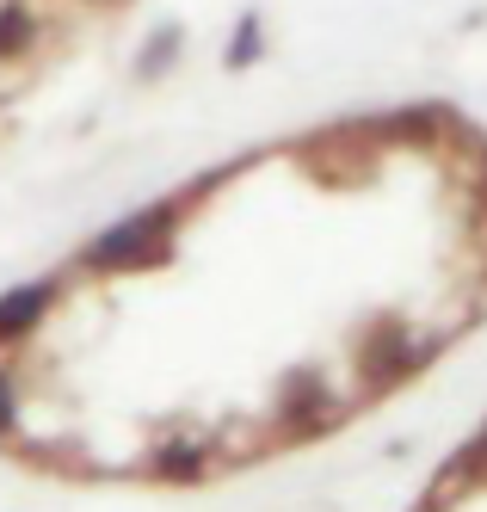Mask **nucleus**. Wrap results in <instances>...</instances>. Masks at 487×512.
I'll list each match as a JSON object with an SVG mask.
<instances>
[{
	"instance_id": "6",
	"label": "nucleus",
	"mask_w": 487,
	"mask_h": 512,
	"mask_svg": "<svg viewBox=\"0 0 487 512\" xmlns=\"http://www.w3.org/2000/svg\"><path fill=\"white\" fill-rule=\"evenodd\" d=\"M173 44H179V25H161V31H155V44H148V62H142L148 75H161V68L173 62Z\"/></svg>"
},
{
	"instance_id": "2",
	"label": "nucleus",
	"mask_w": 487,
	"mask_h": 512,
	"mask_svg": "<svg viewBox=\"0 0 487 512\" xmlns=\"http://www.w3.org/2000/svg\"><path fill=\"white\" fill-rule=\"evenodd\" d=\"M50 297H56L50 284H19V290H7V297H0V340H25L31 327L44 321Z\"/></svg>"
},
{
	"instance_id": "3",
	"label": "nucleus",
	"mask_w": 487,
	"mask_h": 512,
	"mask_svg": "<svg viewBox=\"0 0 487 512\" xmlns=\"http://www.w3.org/2000/svg\"><path fill=\"white\" fill-rule=\"evenodd\" d=\"M31 44H37V13L25 0H7L0 7V56H25Z\"/></svg>"
},
{
	"instance_id": "8",
	"label": "nucleus",
	"mask_w": 487,
	"mask_h": 512,
	"mask_svg": "<svg viewBox=\"0 0 487 512\" xmlns=\"http://www.w3.org/2000/svg\"><path fill=\"white\" fill-rule=\"evenodd\" d=\"M469 451H475V463H487V426H481V438H475Z\"/></svg>"
},
{
	"instance_id": "7",
	"label": "nucleus",
	"mask_w": 487,
	"mask_h": 512,
	"mask_svg": "<svg viewBox=\"0 0 487 512\" xmlns=\"http://www.w3.org/2000/svg\"><path fill=\"white\" fill-rule=\"evenodd\" d=\"M19 432V395H13V377L0 371V438Z\"/></svg>"
},
{
	"instance_id": "1",
	"label": "nucleus",
	"mask_w": 487,
	"mask_h": 512,
	"mask_svg": "<svg viewBox=\"0 0 487 512\" xmlns=\"http://www.w3.org/2000/svg\"><path fill=\"white\" fill-rule=\"evenodd\" d=\"M173 229H179V204H148V210H130L124 223H111L105 235L87 241L81 260L99 266V272H136V266H161L167 247H173Z\"/></svg>"
},
{
	"instance_id": "4",
	"label": "nucleus",
	"mask_w": 487,
	"mask_h": 512,
	"mask_svg": "<svg viewBox=\"0 0 487 512\" xmlns=\"http://www.w3.org/2000/svg\"><path fill=\"white\" fill-rule=\"evenodd\" d=\"M148 469L161 475V482H204V457H198V445H161L155 457H148Z\"/></svg>"
},
{
	"instance_id": "5",
	"label": "nucleus",
	"mask_w": 487,
	"mask_h": 512,
	"mask_svg": "<svg viewBox=\"0 0 487 512\" xmlns=\"http://www.w3.org/2000/svg\"><path fill=\"white\" fill-rule=\"evenodd\" d=\"M259 44H266V25H259V13H247V19L235 25V38H229V68L259 62Z\"/></svg>"
}]
</instances>
